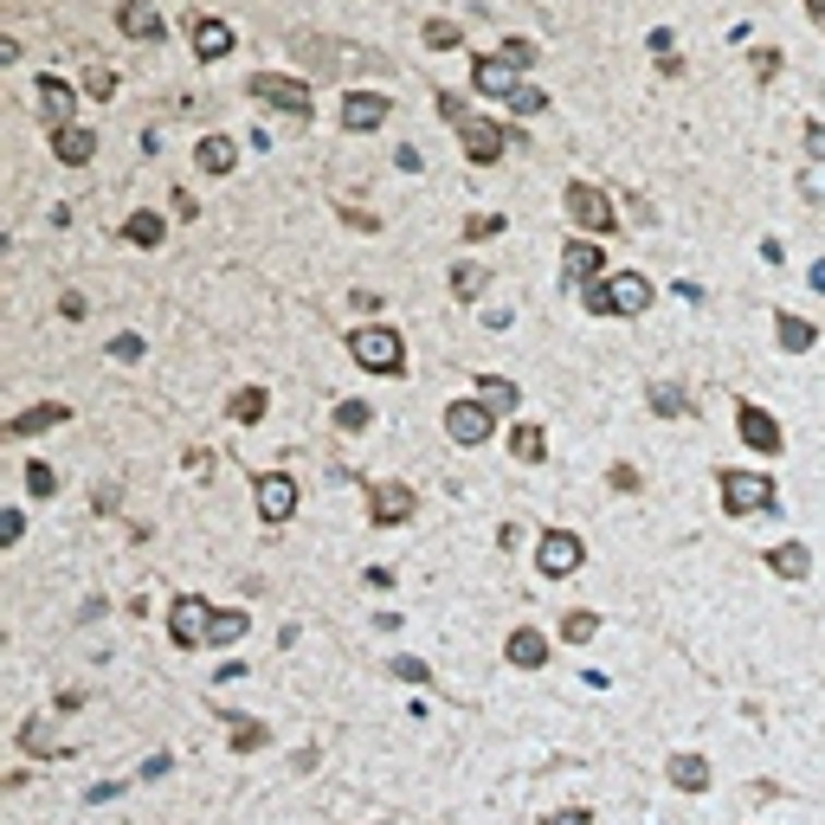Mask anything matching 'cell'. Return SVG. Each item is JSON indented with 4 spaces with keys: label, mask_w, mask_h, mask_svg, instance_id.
Instances as JSON below:
<instances>
[{
    "label": "cell",
    "mask_w": 825,
    "mask_h": 825,
    "mask_svg": "<svg viewBox=\"0 0 825 825\" xmlns=\"http://www.w3.org/2000/svg\"><path fill=\"white\" fill-rule=\"evenodd\" d=\"M587 316H645L651 310V277L645 272H607L600 284L581 290Z\"/></svg>",
    "instance_id": "6da1fadb"
},
{
    "label": "cell",
    "mask_w": 825,
    "mask_h": 825,
    "mask_svg": "<svg viewBox=\"0 0 825 825\" xmlns=\"http://www.w3.org/2000/svg\"><path fill=\"white\" fill-rule=\"evenodd\" d=\"M716 490H722V516H767V510H780L774 478L767 471H749V465L716 471Z\"/></svg>",
    "instance_id": "7a4b0ae2"
},
{
    "label": "cell",
    "mask_w": 825,
    "mask_h": 825,
    "mask_svg": "<svg viewBox=\"0 0 825 825\" xmlns=\"http://www.w3.org/2000/svg\"><path fill=\"white\" fill-rule=\"evenodd\" d=\"M348 355L368 368V374H407V343H400V330H387V323H355L348 330Z\"/></svg>",
    "instance_id": "3957f363"
},
{
    "label": "cell",
    "mask_w": 825,
    "mask_h": 825,
    "mask_svg": "<svg viewBox=\"0 0 825 825\" xmlns=\"http://www.w3.org/2000/svg\"><path fill=\"white\" fill-rule=\"evenodd\" d=\"M561 206H567V219L581 226V232H613L619 226V206L594 188V181H567V194H561Z\"/></svg>",
    "instance_id": "277c9868"
},
{
    "label": "cell",
    "mask_w": 825,
    "mask_h": 825,
    "mask_svg": "<svg viewBox=\"0 0 825 825\" xmlns=\"http://www.w3.org/2000/svg\"><path fill=\"white\" fill-rule=\"evenodd\" d=\"M536 567H542L549 581H567V574L587 567V542H581L574 529H542V542H536Z\"/></svg>",
    "instance_id": "5b68a950"
},
{
    "label": "cell",
    "mask_w": 825,
    "mask_h": 825,
    "mask_svg": "<svg viewBox=\"0 0 825 825\" xmlns=\"http://www.w3.org/2000/svg\"><path fill=\"white\" fill-rule=\"evenodd\" d=\"M252 104H272L284 117H310V84H297V77H284V71H252Z\"/></svg>",
    "instance_id": "8992f818"
},
{
    "label": "cell",
    "mask_w": 825,
    "mask_h": 825,
    "mask_svg": "<svg viewBox=\"0 0 825 825\" xmlns=\"http://www.w3.org/2000/svg\"><path fill=\"white\" fill-rule=\"evenodd\" d=\"M736 432H742V445L761 452V458H780V445H787L780 419H774L767 407H755V400H742V407H736Z\"/></svg>",
    "instance_id": "52a82bcc"
},
{
    "label": "cell",
    "mask_w": 825,
    "mask_h": 825,
    "mask_svg": "<svg viewBox=\"0 0 825 825\" xmlns=\"http://www.w3.org/2000/svg\"><path fill=\"white\" fill-rule=\"evenodd\" d=\"M407 516H412V483H400V478L368 483V523L374 529H400Z\"/></svg>",
    "instance_id": "ba28073f"
},
{
    "label": "cell",
    "mask_w": 825,
    "mask_h": 825,
    "mask_svg": "<svg viewBox=\"0 0 825 825\" xmlns=\"http://www.w3.org/2000/svg\"><path fill=\"white\" fill-rule=\"evenodd\" d=\"M458 142H465V162H478V168H497V162L510 155L503 123H490V117H465V123H458Z\"/></svg>",
    "instance_id": "9c48e42d"
},
{
    "label": "cell",
    "mask_w": 825,
    "mask_h": 825,
    "mask_svg": "<svg viewBox=\"0 0 825 825\" xmlns=\"http://www.w3.org/2000/svg\"><path fill=\"white\" fill-rule=\"evenodd\" d=\"M607 277V252L594 246V239H567L561 246V284L567 290H587V284H600Z\"/></svg>",
    "instance_id": "30bf717a"
},
{
    "label": "cell",
    "mask_w": 825,
    "mask_h": 825,
    "mask_svg": "<svg viewBox=\"0 0 825 825\" xmlns=\"http://www.w3.org/2000/svg\"><path fill=\"white\" fill-rule=\"evenodd\" d=\"M206 625H213V607H206L201 594H181V600L168 607V638H175L181 651L206 645Z\"/></svg>",
    "instance_id": "8fae6325"
},
{
    "label": "cell",
    "mask_w": 825,
    "mask_h": 825,
    "mask_svg": "<svg viewBox=\"0 0 825 825\" xmlns=\"http://www.w3.org/2000/svg\"><path fill=\"white\" fill-rule=\"evenodd\" d=\"M490 426H497V412L483 407V400H452V407H445V439H452V445H483Z\"/></svg>",
    "instance_id": "7c38bea8"
},
{
    "label": "cell",
    "mask_w": 825,
    "mask_h": 825,
    "mask_svg": "<svg viewBox=\"0 0 825 825\" xmlns=\"http://www.w3.org/2000/svg\"><path fill=\"white\" fill-rule=\"evenodd\" d=\"M252 503H259L265 523H290V516H297V478H284V471L252 478Z\"/></svg>",
    "instance_id": "4fadbf2b"
},
{
    "label": "cell",
    "mask_w": 825,
    "mask_h": 825,
    "mask_svg": "<svg viewBox=\"0 0 825 825\" xmlns=\"http://www.w3.org/2000/svg\"><path fill=\"white\" fill-rule=\"evenodd\" d=\"M394 117V104L381 97V91H348L343 97V130L348 136H368V130H381Z\"/></svg>",
    "instance_id": "5bb4252c"
},
{
    "label": "cell",
    "mask_w": 825,
    "mask_h": 825,
    "mask_svg": "<svg viewBox=\"0 0 825 825\" xmlns=\"http://www.w3.org/2000/svg\"><path fill=\"white\" fill-rule=\"evenodd\" d=\"M117 26H123L130 39H142V46H162V39H168V20H162L155 0H123V7H117Z\"/></svg>",
    "instance_id": "9a60e30c"
},
{
    "label": "cell",
    "mask_w": 825,
    "mask_h": 825,
    "mask_svg": "<svg viewBox=\"0 0 825 825\" xmlns=\"http://www.w3.org/2000/svg\"><path fill=\"white\" fill-rule=\"evenodd\" d=\"M471 84H478L483 97H503V104H510V97H516V84H523V65H510L503 52H483L478 65H471Z\"/></svg>",
    "instance_id": "2e32d148"
},
{
    "label": "cell",
    "mask_w": 825,
    "mask_h": 825,
    "mask_svg": "<svg viewBox=\"0 0 825 825\" xmlns=\"http://www.w3.org/2000/svg\"><path fill=\"white\" fill-rule=\"evenodd\" d=\"M33 97H39V117H46V130H65L71 110H77V104H71V84H65V77H52V71L33 84Z\"/></svg>",
    "instance_id": "e0dca14e"
},
{
    "label": "cell",
    "mask_w": 825,
    "mask_h": 825,
    "mask_svg": "<svg viewBox=\"0 0 825 825\" xmlns=\"http://www.w3.org/2000/svg\"><path fill=\"white\" fill-rule=\"evenodd\" d=\"M194 52H201V65H213V59H226L232 52V26L219 20V13H194Z\"/></svg>",
    "instance_id": "ac0fdd59"
},
{
    "label": "cell",
    "mask_w": 825,
    "mask_h": 825,
    "mask_svg": "<svg viewBox=\"0 0 825 825\" xmlns=\"http://www.w3.org/2000/svg\"><path fill=\"white\" fill-rule=\"evenodd\" d=\"M503 658H510L516 671H542V658H549V638H542L536 625H516V632L503 638Z\"/></svg>",
    "instance_id": "d6986e66"
},
{
    "label": "cell",
    "mask_w": 825,
    "mask_h": 825,
    "mask_svg": "<svg viewBox=\"0 0 825 825\" xmlns=\"http://www.w3.org/2000/svg\"><path fill=\"white\" fill-rule=\"evenodd\" d=\"M219 722H226V742H232V755H252V749H265V742H272V729H265L259 716H246V709H226Z\"/></svg>",
    "instance_id": "ffe728a7"
},
{
    "label": "cell",
    "mask_w": 825,
    "mask_h": 825,
    "mask_svg": "<svg viewBox=\"0 0 825 825\" xmlns=\"http://www.w3.org/2000/svg\"><path fill=\"white\" fill-rule=\"evenodd\" d=\"M52 155H59L65 168H84V162L97 155V130H84V123H65V130H52Z\"/></svg>",
    "instance_id": "44dd1931"
},
{
    "label": "cell",
    "mask_w": 825,
    "mask_h": 825,
    "mask_svg": "<svg viewBox=\"0 0 825 825\" xmlns=\"http://www.w3.org/2000/svg\"><path fill=\"white\" fill-rule=\"evenodd\" d=\"M510 458H516V465H542V458H549V432H542L536 419H516V426H510Z\"/></svg>",
    "instance_id": "7402d4cb"
},
{
    "label": "cell",
    "mask_w": 825,
    "mask_h": 825,
    "mask_svg": "<svg viewBox=\"0 0 825 825\" xmlns=\"http://www.w3.org/2000/svg\"><path fill=\"white\" fill-rule=\"evenodd\" d=\"M123 239H130V246H142V252H155V246L168 239V219H162L155 206H136V213L123 219Z\"/></svg>",
    "instance_id": "603a6c76"
},
{
    "label": "cell",
    "mask_w": 825,
    "mask_h": 825,
    "mask_svg": "<svg viewBox=\"0 0 825 825\" xmlns=\"http://www.w3.org/2000/svg\"><path fill=\"white\" fill-rule=\"evenodd\" d=\"M774 336H780L787 355H806V348L820 343V330H813L806 316H793V310H774Z\"/></svg>",
    "instance_id": "cb8c5ba5"
},
{
    "label": "cell",
    "mask_w": 825,
    "mask_h": 825,
    "mask_svg": "<svg viewBox=\"0 0 825 825\" xmlns=\"http://www.w3.org/2000/svg\"><path fill=\"white\" fill-rule=\"evenodd\" d=\"M246 632H252L246 607H219V613H213V625H206V645H213V651H226V645H239Z\"/></svg>",
    "instance_id": "d4e9b609"
},
{
    "label": "cell",
    "mask_w": 825,
    "mask_h": 825,
    "mask_svg": "<svg viewBox=\"0 0 825 825\" xmlns=\"http://www.w3.org/2000/svg\"><path fill=\"white\" fill-rule=\"evenodd\" d=\"M767 567H774L780 581H806V574H813V549H806V542H780V549L767 554Z\"/></svg>",
    "instance_id": "484cf974"
},
{
    "label": "cell",
    "mask_w": 825,
    "mask_h": 825,
    "mask_svg": "<svg viewBox=\"0 0 825 825\" xmlns=\"http://www.w3.org/2000/svg\"><path fill=\"white\" fill-rule=\"evenodd\" d=\"M478 400H483L490 412H516V407H523V387H516L510 374H483V381H478Z\"/></svg>",
    "instance_id": "4316f807"
},
{
    "label": "cell",
    "mask_w": 825,
    "mask_h": 825,
    "mask_svg": "<svg viewBox=\"0 0 825 825\" xmlns=\"http://www.w3.org/2000/svg\"><path fill=\"white\" fill-rule=\"evenodd\" d=\"M71 407H59V400H39V407H26L20 419H13V439H33V432H46V426H65Z\"/></svg>",
    "instance_id": "83f0119b"
},
{
    "label": "cell",
    "mask_w": 825,
    "mask_h": 825,
    "mask_svg": "<svg viewBox=\"0 0 825 825\" xmlns=\"http://www.w3.org/2000/svg\"><path fill=\"white\" fill-rule=\"evenodd\" d=\"M665 774H671V787H678V793H703V787H709V761H703V755H671Z\"/></svg>",
    "instance_id": "f1b7e54d"
},
{
    "label": "cell",
    "mask_w": 825,
    "mask_h": 825,
    "mask_svg": "<svg viewBox=\"0 0 825 825\" xmlns=\"http://www.w3.org/2000/svg\"><path fill=\"white\" fill-rule=\"evenodd\" d=\"M265 412H272V394H265V387H239V394L226 400V419H239V426H259Z\"/></svg>",
    "instance_id": "f546056e"
},
{
    "label": "cell",
    "mask_w": 825,
    "mask_h": 825,
    "mask_svg": "<svg viewBox=\"0 0 825 825\" xmlns=\"http://www.w3.org/2000/svg\"><path fill=\"white\" fill-rule=\"evenodd\" d=\"M194 162H201L206 175H232L239 168V148L226 136H201V148H194Z\"/></svg>",
    "instance_id": "4dcf8cb0"
},
{
    "label": "cell",
    "mask_w": 825,
    "mask_h": 825,
    "mask_svg": "<svg viewBox=\"0 0 825 825\" xmlns=\"http://www.w3.org/2000/svg\"><path fill=\"white\" fill-rule=\"evenodd\" d=\"M645 400H651V412H665V419H684V412H690V394L678 387V381H651V394H645Z\"/></svg>",
    "instance_id": "1f68e13d"
},
{
    "label": "cell",
    "mask_w": 825,
    "mask_h": 825,
    "mask_svg": "<svg viewBox=\"0 0 825 825\" xmlns=\"http://www.w3.org/2000/svg\"><path fill=\"white\" fill-rule=\"evenodd\" d=\"M432 52H452V46H465V26L458 20H426V33H419Z\"/></svg>",
    "instance_id": "d6a6232c"
},
{
    "label": "cell",
    "mask_w": 825,
    "mask_h": 825,
    "mask_svg": "<svg viewBox=\"0 0 825 825\" xmlns=\"http://www.w3.org/2000/svg\"><path fill=\"white\" fill-rule=\"evenodd\" d=\"M600 632V613H587V607H574V613H561V638L567 645H587Z\"/></svg>",
    "instance_id": "836d02e7"
},
{
    "label": "cell",
    "mask_w": 825,
    "mask_h": 825,
    "mask_svg": "<svg viewBox=\"0 0 825 825\" xmlns=\"http://www.w3.org/2000/svg\"><path fill=\"white\" fill-rule=\"evenodd\" d=\"M20 749H26V755H71V749L52 742V729H46V722H26V729H20Z\"/></svg>",
    "instance_id": "e575fe53"
},
{
    "label": "cell",
    "mask_w": 825,
    "mask_h": 825,
    "mask_svg": "<svg viewBox=\"0 0 825 825\" xmlns=\"http://www.w3.org/2000/svg\"><path fill=\"white\" fill-rule=\"evenodd\" d=\"M26 490H33V497H59V471H52L46 458H26Z\"/></svg>",
    "instance_id": "d590c367"
},
{
    "label": "cell",
    "mask_w": 825,
    "mask_h": 825,
    "mask_svg": "<svg viewBox=\"0 0 825 825\" xmlns=\"http://www.w3.org/2000/svg\"><path fill=\"white\" fill-rule=\"evenodd\" d=\"M483 284H490L483 265H452V297H478Z\"/></svg>",
    "instance_id": "8d00e7d4"
},
{
    "label": "cell",
    "mask_w": 825,
    "mask_h": 825,
    "mask_svg": "<svg viewBox=\"0 0 825 825\" xmlns=\"http://www.w3.org/2000/svg\"><path fill=\"white\" fill-rule=\"evenodd\" d=\"M368 419H374L368 400H336V426H343V432H368Z\"/></svg>",
    "instance_id": "74e56055"
},
{
    "label": "cell",
    "mask_w": 825,
    "mask_h": 825,
    "mask_svg": "<svg viewBox=\"0 0 825 825\" xmlns=\"http://www.w3.org/2000/svg\"><path fill=\"white\" fill-rule=\"evenodd\" d=\"M510 110H516V117H542V110H549V97H542L536 84H516V97H510Z\"/></svg>",
    "instance_id": "f35d334b"
},
{
    "label": "cell",
    "mask_w": 825,
    "mask_h": 825,
    "mask_svg": "<svg viewBox=\"0 0 825 825\" xmlns=\"http://www.w3.org/2000/svg\"><path fill=\"white\" fill-rule=\"evenodd\" d=\"M84 91H91L97 104H104V97H117V71H110V65H91V71H84Z\"/></svg>",
    "instance_id": "ab89813d"
},
{
    "label": "cell",
    "mask_w": 825,
    "mask_h": 825,
    "mask_svg": "<svg viewBox=\"0 0 825 825\" xmlns=\"http://www.w3.org/2000/svg\"><path fill=\"white\" fill-rule=\"evenodd\" d=\"M387 671H394L400 684H432V665H426V658H394Z\"/></svg>",
    "instance_id": "60d3db41"
},
{
    "label": "cell",
    "mask_w": 825,
    "mask_h": 825,
    "mask_svg": "<svg viewBox=\"0 0 825 825\" xmlns=\"http://www.w3.org/2000/svg\"><path fill=\"white\" fill-rule=\"evenodd\" d=\"M503 59H510V65H536V59H542V46H536V39H503Z\"/></svg>",
    "instance_id": "b9f144b4"
},
{
    "label": "cell",
    "mask_w": 825,
    "mask_h": 825,
    "mask_svg": "<svg viewBox=\"0 0 825 825\" xmlns=\"http://www.w3.org/2000/svg\"><path fill=\"white\" fill-rule=\"evenodd\" d=\"M651 52H658V65H665V71H684V59H678V39H671L665 26L651 33Z\"/></svg>",
    "instance_id": "7bdbcfd3"
},
{
    "label": "cell",
    "mask_w": 825,
    "mask_h": 825,
    "mask_svg": "<svg viewBox=\"0 0 825 825\" xmlns=\"http://www.w3.org/2000/svg\"><path fill=\"white\" fill-rule=\"evenodd\" d=\"M503 232V213H478V219H465V239H497Z\"/></svg>",
    "instance_id": "ee69618b"
},
{
    "label": "cell",
    "mask_w": 825,
    "mask_h": 825,
    "mask_svg": "<svg viewBox=\"0 0 825 825\" xmlns=\"http://www.w3.org/2000/svg\"><path fill=\"white\" fill-rule=\"evenodd\" d=\"M439 117H445V123L458 130V123H465L471 110H465V97H458V91H439Z\"/></svg>",
    "instance_id": "f6af8a7d"
},
{
    "label": "cell",
    "mask_w": 825,
    "mask_h": 825,
    "mask_svg": "<svg viewBox=\"0 0 825 825\" xmlns=\"http://www.w3.org/2000/svg\"><path fill=\"white\" fill-rule=\"evenodd\" d=\"M117 503H123L117 483H97V490H91V510H97V516H117Z\"/></svg>",
    "instance_id": "bcb514c9"
},
{
    "label": "cell",
    "mask_w": 825,
    "mask_h": 825,
    "mask_svg": "<svg viewBox=\"0 0 825 825\" xmlns=\"http://www.w3.org/2000/svg\"><path fill=\"white\" fill-rule=\"evenodd\" d=\"M142 355H148L142 336H117V343H110V361H142Z\"/></svg>",
    "instance_id": "7dc6e473"
},
{
    "label": "cell",
    "mask_w": 825,
    "mask_h": 825,
    "mask_svg": "<svg viewBox=\"0 0 825 825\" xmlns=\"http://www.w3.org/2000/svg\"><path fill=\"white\" fill-rule=\"evenodd\" d=\"M542 825H594V813H587V806H561V813H549Z\"/></svg>",
    "instance_id": "c3c4849f"
},
{
    "label": "cell",
    "mask_w": 825,
    "mask_h": 825,
    "mask_svg": "<svg viewBox=\"0 0 825 825\" xmlns=\"http://www.w3.org/2000/svg\"><path fill=\"white\" fill-rule=\"evenodd\" d=\"M20 536H26V516H20V510H7V523H0V542H7V549H13V542H20Z\"/></svg>",
    "instance_id": "681fc988"
},
{
    "label": "cell",
    "mask_w": 825,
    "mask_h": 825,
    "mask_svg": "<svg viewBox=\"0 0 825 825\" xmlns=\"http://www.w3.org/2000/svg\"><path fill=\"white\" fill-rule=\"evenodd\" d=\"M755 77H761V84H767V77H780V52H767V46H761V52H755Z\"/></svg>",
    "instance_id": "f907efd6"
},
{
    "label": "cell",
    "mask_w": 825,
    "mask_h": 825,
    "mask_svg": "<svg viewBox=\"0 0 825 825\" xmlns=\"http://www.w3.org/2000/svg\"><path fill=\"white\" fill-rule=\"evenodd\" d=\"M607 483H613V490H638V483H645V478H638L632 465H613V471H607Z\"/></svg>",
    "instance_id": "816d5d0a"
},
{
    "label": "cell",
    "mask_w": 825,
    "mask_h": 825,
    "mask_svg": "<svg viewBox=\"0 0 825 825\" xmlns=\"http://www.w3.org/2000/svg\"><path fill=\"white\" fill-rule=\"evenodd\" d=\"M394 162H400V168H407V175H419V168H426V155H419V148H412V142H400V148H394Z\"/></svg>",
    "instance_id": "f5cc1de1"
},
{
    "label": "cell",
    "mask_w": 825,
    "mask_h": 825,
    "mask_svg": "<svg viewBox=\"0 0 825 825\" xmlns=\"http://www.w3.org/2000/svg\"><path fill=\"white\" fill-rule=\"evenodd\" d=\"M59 316H65V323H84V297H77V290L59 297Z\"/></svg>",
    "instance_id": "db71d44e"
},
{
    "label": "cell",
    "mask_w": 825,
    "mask_h": 825,
    "mask_svg": "<svg viewBox=\"0 0 825 825\" xmlns=\"http://www.w3.org/2000/svg\"><path fill=\"white\" fill-rule=\"evenodd\" d=\"M168 767H175V755H148V761H142V767H136V774H142V780H162Z\"/></svg>",
    "instance_id": "11a10c76"
},
{
    "label": "cell",
    "mask_w": 825,
    "mask_h": 825,
    "mask_svg": "<svg viewBox=\"0 0 825 825\" xmlns=\"http://www.w3.org/2000/svg\"><path fill=\"white\" fill-rule=\"evenodd\" d=\"M806 155H813V162H825V123H806Z\"/></svg>",
    "instance_id": "9f6ffc18"
},
{
    "label": "cell",
    "mask_w": 825,
    "mask_h": 825,
    "mask_svg": "<svg viewBox=\"0 0 825 825\" xmlns=\"http://www.w3.org/2000/svg\"><path fill=\"white\" fill-rule=\"evenodd\" d=\"M343 219H348V226H361V232H374V226H381V219H374V213H361V206H343Z\"/></svg>",
    "instance_id": "6f0895ef"
},
{
    "label": "cell",
    "mask_w": 825,
    "mask_h": 825,
    "mask_svg": "<svg viewBox=\"0 0 825 825\" xmlns=\"http://www.w3.org/2000/svg\"><path fill=\"white\" fill-rule=\"evenodd\" d=\"M290 774H316V749H297L290 755Z\"/></svg>",
    "instance_id": "680465c9"
},
{
    "label": "cell",
    "mask_w": 825,
    "mask_h": 825,
    "mask_svg": "<svg viewBox=\"0 0 825 825\" xmlns=\"http://www.w3.org/2000/svg\"><path fill=\"white\" fill-rule=\"evenodd\" d=\"M806 13H813V26L825 33V0H806Z\"/></svg>",
    "instance_id": "91938a15"
},
{
    "label": "cell",
    "mask_w": 825,
    "mask_h": 825,
    "mask_svg": "<svg viewBox=\"0 0 825 825\" xmlns=\"http://www.w3.org/2000/svg\"><path fill=\"white\" fill-rule=\"evenodd\" d=\"M813 290H820V297H825V265H813Z\"/></svg>",
    "instance_id": "94428289"
},
{
    "label": "cell",
    "mask_w": 825,
    "mask_h": 825,
    "mask_svg": "<svg viewBox=\"0 0 825 825\" xmlns=\"http://www.w3.org/2000/svg\"><path fill=\"white\" fill-rule=\"evenodd\" d=\"M381 825H387V820H381Z\"/></svg>",
    "instance_id": "6125c7cd"
}]
</instances>
